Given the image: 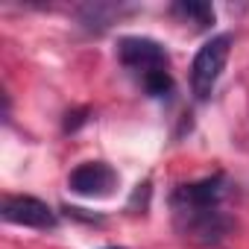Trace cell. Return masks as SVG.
I'll return each instance as SVG.
<instances>
[{"mask_svg":"<svg viewBox=\"0 0 249 249\" xmlns=\"http://www.w3.org/2000/svg\"><path fill=\"white\" fill-rule=\"evenodd\" d=\"M170 12H173L176 18H182V21L199 27V30H208V27L214 24V9H211L208 3H196V0H188V3H173Z\"/></svg>","mask_w":249,"mask_h":249,"instance_id":"6","label":"cell"},{"mask_svg":"<svg viewBox=\"0 0 249 249\" xmlns=\"http://www.w3.org/2000/svg\"><path fill=\"white\" fill-rule=\"evenodd\" d=\"M117 12H120L117 6L94 3V6H85V9H79V18H82V24H85L88 30H103V27H108L111 15H117Z\"/></svg>","mask_w":249,"mask_h":249,"instance_id":"7","label":"cell"},{"mask_svg":"<svg viewBox=\"0 0 249 249\" xmlns=\"http://www.w3.org/2000/svg\"><path fill=\"white\" fill-rule=\"evenodd\" d=\"M226 194H229V182L223 173L176 188L170 202L179 231L194 243H220L231 229V220L223 211Z\"/></svg>","mask_w":249,"mask_h":249,"instance_id":"1","label":"cell"},{"mask_svg":"<svg viewBox=\"0 0 249 249\" xmlns=\"http://www.w3.org/2000/svg\"><path fill=\"white\" fill-rule=\"evenodd\" d=\"M117 59L129 73L138 76L141 88L150 97H167L173 91V76H170V59L167 50L141 36H126L117 41Z\"/></svg>","mask_w":249,"mask_h":249,"instance_id":"2","label":"cell"},{"mask_svg":"<svg viewBox=\"0 0 249 249\" xmlns=\"http://www.w3.org/2000/svg\"><path fill=\"white\" fill-rule=\"evenodd\" d=\"M68 185L79 196H108L117 185V173L106 161H85L68 176Z\"/></svg>","mask_w":249,"mask_h":249,"instance_id":"5","label":"cell"},{"mask_svg":"<svg viewBox=\"0 0 249 249\" xmlns=\"http://www.w3.org/2000/svg\"><path fill=\"white\" fill-rule=\"evenodd\" d=\"M229 53H231V36L223 33V36H214L208 38L196 56H194V65H191V91L196 100H208L226 71V62H229Z\"/></svg>","mask_w":249,"mask_h":249,"instance_id":"3","label":"cell"},{"mask_svg":"<svg viewBox=\"0 0 249 249\" xmlns=\"http://www.w3.org/2000/svg\"><path fill=\"white\" fill-rule=\"evenodd\" d=\"M0 217L12 226H27V229H56V211L36 199V196H24V194H15V196H3V205H0Z\"/></svg>","mask_w":249,"mask_h":249,"instance_id":"4","label":"cell"}]
</instances>
